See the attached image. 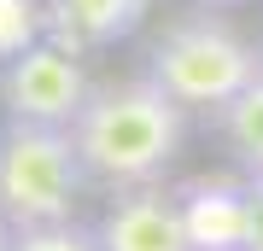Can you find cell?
<instances>
[{
    "label": "cell",
    "mask_w": 263,
    "mask_h": 251,
    "mask_svg": "<svg viewBox=\"0 0 263 251\" xmlns=\"http://www.w3.org/2000/svg\"><path fill=\"white\" fill-rule=\"evenodd\" d=\"M76 152L88 164V181L111 187H146L164 181V169L176 164L181 140H187V105L152 76H117V82H94L82 100V111L70 123Z\"/></svg>",
    "instance_id": "cell-1"
},
{
    "label": "cell",
    "mask_w": 263,
    "mask_h": 251,
    "mask_svg": "<svg viewBox=\"0 0 263 251\" xmlns=\"http://www.w3.org/2000/svg\"><path fill=\"white\" fill-rule=\"evenodd\" d=\"M88 187V164L76 152L70 123H0V216L12 228L65 222L76 210V193Z\"/></svg>",
    "instance_id": "cell-2"
},
{
    "label": "cell",
    "mask_w": 263,
    "mask_h": 251,
    "mask_svg": "<svg viewBox=\"0 0 263 251\" xmlns=\"http://www.w3.org/2000/svg\"><path fill=\"white\" fill-rule=\"evenodd\" d=\"M257 70H263L257 47L234 24L216 18V6L193 12V18H176L146 53V76L164 82V93H176L187 111H205V117H216Z\"/></svg>",
    "instance_id": "cell-3"
},
{
    "label": "cell",
    "mask_w": 263,
    "mask_h": 251,
    "mask_svg": "<svg viewBox=\"0 0 263 251\" xmlns=\"http://www.w3.org/2000/svg\"><path fill=\"white\" fill-rule=\"evenodd\" d=\"M88 88L94 82L82 70V53H70L53 35H41L35 47H24L18 59L0 65V111L29 117V123H76Z\"/></svg>",
    "instance_id": "cell-4"
},
{
    "label": "cell",
    "mask_w": 263,
    "mask_h": 251,
    "mask_svg": "<svg viewBox=\"0 0 263 251\" xmlns=\"http://www.w3.org/2000/svg\"><path fill=\"white\" fill-rule=\"evenodd\" d=\"M100 240L105 251H193L187 222H181V199L164 181L123 187L111 210L100 216Z\"/></svg>",
    "instance_id": "cell-5"
},
{
    "label": "cell",
    "mask_w": 263,
    "mask_h": 251,
    "mask_svg": "<svg viewBox=\"0 0 263 251\" xmlns=\"http://www.w3.org/2000/svg\"><path fill=\"white\" fill-rule=\"evenodd\" d=\"M181 222H187L193 251H246L252 240V187L246 169L234 176H187L176 187Z\"/></svg>",
    "instance_id": "cell-6"
},
{
    "label": "cell",
    "mask_w": 263,
    "mask_h": 251,
    "mask_svg": "<svg viewBox=\"0 0 263 251\" xmlns=\"http://www.w3.org/2000/svg\"><path fill=\"white\" fill-rule=\"evenodd\" d=\"M47 35L70 53H100V47L129 41L146 24L152 0H41Z\"/></svg>",
    "instance_id": "cell-7"
},
{
    "label": "cell",
    "mask_w": 263,
    "mask_h": 251,
    "mask_svg": "<svg viewBox=\"0 0 263 251\" xmlns=\"http://www.w3.org/2000/svg\"><path fill=\"white\" fill-rule=\"evenodd\" d=\"M211 123H216V134H222V146H228V158H234V169L263 176V70H257V76H252V82H246Z\"/></svg>",
    "instance_id": "cell-8"
},
{
    "label": "cell",
    "mask_w": 263,
    "mask_h": 251,
    "mask_svg": "<svg viewBox=\"0 0 263 251\" xmlns=\"http://www.w3.org/2000/svg\"><path fill=\"white\" fill-rule=\"evenodd\" d=\"M12 251H105V240H100V228H82L76 216H65V222L18 228L12 234Z\"/></svg>",
    "instance_id": "cell-9"
},
{
    "label": "cell",
    "mask_w": 263,
    "mask_h": 251,
    "mask_svg": "<svg viewBox=\"0 0 263 251\" xmlns=\"http://www.w3.org/2000/svg\"><path fill=\"white\" fill-rule=\"evenodd\" d=\"M47 35V12L35 0H0V65L18 59L24 47H35Z\"/></svg>",
    "instance_id": "cell-10"
},
{
    "label": "cell",
    "mask_w": 263,
    "mask_h": 251,
    "mask_svg": "<svg viewBox=\"0 0 263 251\" xmlns=\"http://www.w3.org/2000/svg\"><path fill=\"white\" fill-rule=\"evenodd\" d=\"M246 187H252V240H246V251H263V176H246Z\"/></svg>",
    "instance_id": "cell-11"
},
{
    "label": "cell",
    "mask_w": 263,
    "mask_h": 251,
    "mask_svg": "<svg viewBox=\"0 0 263 251\" xmlns=\"http://www.w3.org/2000/svg\"><path fill=\"white\" fill-rule=\"evenodd\" d=\"M12 234H18V228H12L6 216H0V251H12Z\"/></svg>",
    "instance_id": "cell-12"
},
{
    "label": "cell",
    "mask_w": 263,
    "mask_h": 251,
    "mask_svg": "<svg viewBox=\"0 0 263 251\" xmlns=\"http://www.w3.org/2000/svg\"><path fill=\"white\" fill-rule=\"evenodd\" d=\"M199 6H216V12H222V6H252V0H199Z\"/></svg>",
    "instance_id": "cell-13"
},
{
    "label": "cell",
    "mask_w": 263,
    "mask_h": 251,
    "mask_svg": "<svg viewBox=\"0 0 263 251\" xmlns=\"http://www.w3.org/2000/svg\"><path fill=\"white\" fill-rule=\"evenodd\" d=\"M257 65H263V41H257Z\"/></svg>",
    "instance_id": "cell-14"
}]
</instances>
